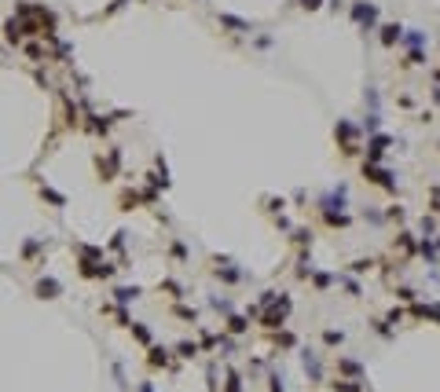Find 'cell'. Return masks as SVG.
<instances>
[{"instance_id": "1", "label": "cell", "mask_w": 440, "mask_h": 392, "mask_svg": "<svg viewBox=\"0 0 440 392\" xmlns=\"http://www.w3.org/2000/svg\"><path fill=\"white\" fill-rule=\"evenodd\" d=\"M389 150V136H371L367 140V161H382Z\"/></svg>"}, {"instance_id": "2", "label": "cell", "mask_w": 440, "mask_h": 392, "mask_svg": "<svg viewBox=\"0 0 440 392\" xmlns=\"http://www.w3.org/2000/svg\"><path fill=\"white\" fill-rule=\"evenodd\" d=\"M286 312H290V297H282V304H279V308H275V312H268V315H264V326H268V330L282 326V323H286Z\"/></svg>"}, {"instance_id": "3", "label": "cell", "mask_w": 440, "mask_h": 392, "mask_svg": "<svg viewBox=\"0 0 440 392\" xmlns=\"http://www.w3.org/2000/svg\"><path fill=\"white\" fill-rule=\"evenodd\" d=\"M352 18H356V22H363L367 30H371L374 18H378V8H371V4H356V8H352Z\"/></svg>"}, {"instance_id": "4", "label": "cell", "mask_w": 440, "mask_h": 392, "mask_svg": "<svg viewBox=\"0 0 440 392\" xmlns=\"http://www.w3.org/2000/svg\"><path fill=\"white\" fill-rule=\"evenodd\" d=\"M59 293H63V286H59L55 279H41V282H37V297H44V300H55Z\"/></svg>"}, {"instance_id": "5", "label": "cell", "mask_w": 440, "mask_h": 392, "mask_svg": "<svg viewBox=\"0 0 440 392\" xmlns=\"http://www.w3.org/2000/svg\"><path fill=\"white\" fill-rule=\"evenodd\" d=\"M400 37H404V30H400V26H392V22H389V26H382V44H389V48H392Z\"/></svg>"}, {"instance_id": "6", "label": "cell", "mask_w": 440, "mask_h": 392, "mask_svg": "<svg viewBox=\"0 0 440 392\" xmlns=\"http://www.w3.org/2000/svg\"><path fill=\"white\" fill-rule=\"evenodd\" d=\"M114 297H117V304H129V300H136V297H140V290H136V286H117V290H114Z\"/></svg>"}, {"instance_id": "7", "label": "cell", "mask_w": 440, "mask_h": 392, "mask_svg": "<svg viewBox=\"0 0 440 392\" xmlns=\"http://www.w3.org/2000/svg\"><path fill=\"white\" fill-rule=\"evenodd\" d=\"M114 169H117V150H110V158H107V161L99 158V172H103V180H110V172H114Z\"/></svg>"}, {"instance_id": "8", "label": "cell", "mask_w": 440, "mask_h": 392, "mask_svg": "<svg viewBox=\"0 0 440 392\" xmlns=\"http://www.w3.org/2000/svg\"><path fill=\"white\" fill-rule=\"evenodd\" d=\"M338 367L345 370V374H352V377H363V370H359L356 359H338Z\"/></svg>"}, {"instance_id": "9", "label": "cell", "mask_w": 440, "mask_h": 392, "mask_svg": "<svg viewBox=\"0 0 440 392\" xmlns=\"http://www.w3.org/2000/svg\"><path fill=\"white\" fill-rule=\"evenodd\" d=\"M195 352H198V345H195V341H180V345H176V356H183V359H191Z\"/></svg>"}, {"instance_id": "10", "label": "cell", "mask_w": 440, "mask_h": 392, "mask_svg": "<svg viewBox=\"0 0 440 392\" xmlns=\"http://www.w3.org/2000/svg\"><path fill=\"white\" fill-rule=\"evenodd\" d=\"M165 363H169L165 348H150V367H165Z\"/></svg>"}, {"instance_id": "11", "label": "cell", "mask_w": 440, "mask_h": 392, "mask_svg": "<svg viewBox=\"0 0 440 392\" xmlns=\"http://www.w3.org/2000/svg\"><path fill=\"white\" fill-rule=\"evenodd\" d=\"M41 194H44V198H48V202H55L59 209L66 205V198H63V194H59V191H51V187H41Z\"/></svg>"}, {"instance_id": "12", "label": "cell", "mask_w": 440, "mask_h": 392, "mask_svg": "<svg viewBox=\"0 0 440 392\" xmlns=\"http://www.w3.org/2000/svg\"><path fill=\"white\" fill-rule=\"evenodd\" d=\"M228 330H231V334H242V330H246V319H242V315H231V319H228Z\"/></svg>"}, {"instance_id": "13", "label": "cell", "mask_w": 440, "mask_h": 392, "mask_svg": "<svg viewBox=\"0 0 440 392\" xmlns=\"http://www.w3.org/2000/svg\"><path fill=\"white\" fill-rule=\"evenodd\" d=\"M220 22H224V26H235L239 33H246V30H249V26L242 22V18H231V15H220Z\"/></svg>"}, {"instance_id": "14", "label": "cell", "mask_w": 440, "mask_h": 392, "mask_svg": "<svg viewBox=\"0 0 440 392\" xmlns=\"http://www.w3.org/2000/svg\"><path fill=\"white\" fill-rule=\"evenodd\" d=\"M323 341H326V345H341V341H345V334H341V330H326Z\"/></svg>"}, {"instance_id": "15", "label": "cell", "mask_w": 440, "mask_h": 392, "mask_svg": "<svg viewBox=\"0 0 440 392\" xmlns=\"http://www.w3.org/2000/svg\"><path fill=\"white\" fill-rule=\"evenodd\" d=\"M378 125H382V117H378V114H367V121H363L367 132H378Z\"/></svg>"}, {"instance_id": "16", "label": "cell", "mask_w": 440, "mask_h": 392, "mask_svg": "<svg viewBox=\"0 0 440 392\" xmlns=\"http://www.w3.org/2000/svg\"><path fill=\"white\" fill-rule=\"evenodd\" d=\"M418 250H422V257H425V260H437V250L429 246V238H422V246H418Z\"/></svg>"}, {"instance_id": "17", "label": "cell", "mask_w": 440, "mask_h": 392, "mask_svg": "<svg viewBox=\"0 0 440 392\" xmlns=\"http://www.w3.org/2000/svg\"><path fill=\"white\" fill-rule=\"evenodd\" d=\"M132 334H136V337H140V341H143V345H150V330H147V326H132Z\"/></svg>"}, {"instance_id": "18", "label": "cell", "mask_w": 440, "mask_h": 392, "mask_svg": "<svg viewBox=\"0 0 440 392\" xmlns=\"http://www.w3.org/2000/svg\"><path fill=\"white\" fill-rule=\"evenodd\" d=\"M209 304H213V308H216V312H231V304H228V300H224V297H213V300H209Z\"/></svg>"}, {"instance_id": "19", "label": "cell", "mask_w": 440, "mask_h": 392, "mask_svg": "<svg viewBox=\"0 0 440 392\" xmlns=\"http://www.w3.org/2000/svg\"><path fill=\"white\" fill-rule=\"evenodd\" d=\"M228 392H242V381H239V374H231V377H228Z\"/></svg>"}, {"instance_id": "20", "label": "cell", "mask_w": 440, "mask_h": 392, "mask_svg": "<svg viewBox=\"0 0 440 392\" xmlns=\"http://www.w3.org/2000/svg\"><path fill=\"white\" fill-rule=\"evenodd\" d=\"M374 267V260H356V264H352V271H371Z\"/></svg>"}, {"instance_id": "21", "label": "cell", "mask_w": 440, "mask_h": 392, "mask_svg": "<svg viewBox=\"0 0 440 392\" xmlns=\"http://www.w3.org/2000/svg\"><path fill=\"white\" fill-rule=\"evenodd\" d=\"M330 282H334V275H316V286H319V290H326Z\"/></svg>"}, {"instance_id": "22", "label": "cell", "mask_w": 440, "mask_h": 392, "mask_svg": "<svg viewBox=\"0 0 440 392\" xmlns=\"http://www.w3.org/2000/svg\"><path fill=\"white\" fill-rule=\"evenodd\" d=\"M268 381H272V392H286V389H282V377H279V374H272Z\"/></svg>"}, {"instance_id": "23", "label": "cell", "mask_w": 440, "mask_h": 392, "mask_svg": "<svg viewBox=\"0 0 440 392\" xmlns=\"http://www.w3.org/2000/svg\"><path fill=\"white\" fill-rule=\"evenodd\" d=\"M26 51H30V59H44V51H41V44H30V48H26Z\"/></svg>"}, {"instance_id": "24", "label": "cell", "mask_w": 440, "mask_h": 392, "mask_svg": "<svg viewBox=\"0 0 440 392\" xmlns=\"http://www.w3.org/2000/svg\"><path fill=\"white\" fill-rule=\"evenodd\" d=\"M334 389H341V392H359V385H345V381H334Z\"/></svg>"}, {"instance_id": "25", "label": "cell", "mask_w": 440, "mask_h": 392, "mask_svg": "<svg viewBox=\"0 0 440 392\" xmlns=\"http://www.w3.org/2000/svg\"><path fill=\"white\" fill-rule=\"evenodd\" d=\"M173 257H180V260L187 257V250H183V242H173Z\"/></svg>"}, {"instance_id": "26", "label": "cell", "mask_w": 440, "mask_h": 392, "mask_svg": "<svg viewBox=\"0 0 440 392\" xmlns=\"http://www.w3.org/2000/svg\"><path fill=\"white\" fill-rule=\"evenodd\" d=\"M319 4H323V0H301V8H308V11H316Z\"/></svg>"}, {"instance_id": "27", "label": "cell", "mask_w": 440, "mask_h": 392, "mask_svg": "<svg viewBox=\"0 0 440 392\" xmlns=\"http://www.w3.org/2000/svg\"><path fill=\"white\" fill-rule=\"evenodd\" d=\"M433 99H437V103H440V88H433Z\"/></svg>"}]
</instances>
